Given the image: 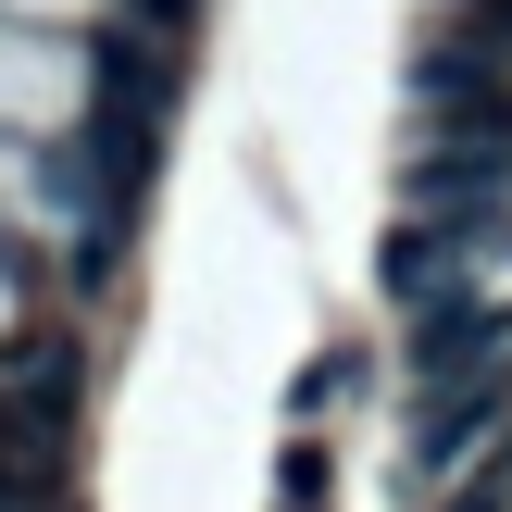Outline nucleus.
Wrapping results in <instances>:
<instances>
[{"mask_svg":"<svg viewBox=\"0 0 512 512\" xmlns=\"http://www.w3.org/2000/svg\"><path fill=\"white\" fill-rule=\"evenodd\" d=\"M463 350L488 363V350H500V325H488V313H438V325H425V375H450Z\"/></svg>","mask_w":512,"mask_h":512,"instance_id":"f257e3e1","label":"nucleus"},{"mask_svg":"<svg viewBox=\"0 0 512 512\" xmlns=\"http://www.w3.org/2000/svg\"><path fill=\"white\" fill-rule=\"evenodd\" d=\"M138 13H150V25H188V0H138Z\"/></svg>","mask_w":512,"mask_h":512,"instance_id":"7ed1b4c3","label":"nucleus"},{"mask_svg":"<svg viewBox=\"0 0 512 512\" xmlns=\"http://www.w3.org/2000/svg\"><path fill=\"white\" fill-rule=\"evenodd\" d=\"M463 50H475V63H512V0H475V25H463Z\"/></svg>","mask_w":512,"mask_h":512,"instance_id":"f03ea898","label":"nucleus"}]
</instances>
